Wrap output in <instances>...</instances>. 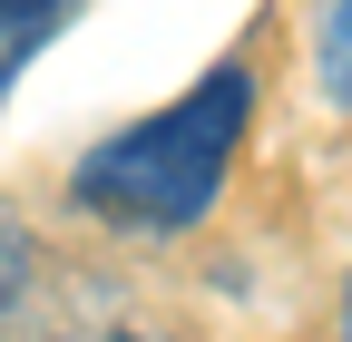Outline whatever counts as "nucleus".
<instances>
[{
	"label": "nucleus",
	"mask_w": 352,
	"mask_h": 342,
	"mask_svg": "<svg viewBox=\"0 0 352 342\" xmlns=\"http://www.w3.org/2000/svg\"><path fill=\"white\" fill-rule=\"evenodd\" d=\"M245 117H254V59H215L176 108L118 127L108 147L78 157V205L108 216V225H127V235L196 225L215 205V186H226L235 147H245Z\"/></svg>",
	"instance_id": "nucleus-1"
},
{
	"label": "nucleus",
	"mask_w": 352,
	"mask_h": 342,
	"mask_svg": "<svg viewBox=\"0 0 352 342\" xmlns=\"http://www.w3.org/2000/svg\"><path fill=\"white\" fill-rule=\"evenodd\" d=\"M59 20H69V0H0V89L20 78V59H30Z\"/></svg>",
	"instance_id": "nucleus-2"
},
{
	"label": "nucleus",
	"mask_w": 352,
	"mask_h": 342,
	"mask_svg": "<svg viewBox=\"0 0 352 342\" xmlns=\"http://www.w3.org/2000/svg\"><path fill=\"white\" fill-rule=\"evenodd\" d=\"M323 89L352 108V0H323Z\"/></svg>",
	"instance_id": "nucleus-3"
},
{
	"label": "nucleus",
	"mask_w": 352,
	"mask_h": 342,
	"mask_svg": "<svg viewBox=\"0 0 352 342\" xmlns=\"http://www.w3.org/2000/svg\"><path fill=\"white\" fill-rule=\"evenodd\" d=\"M30 264H39V244H30V225L10 216V205H0V313L30 293Z\"/></svg>",
	"instance_id": "nucleus-4"
}]
</instances>
